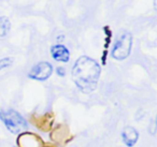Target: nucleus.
<instances>
[{
  "mask_svg": "<svg viewBox=\"0 0 157 147\" xmlns=\"http://www.w3.org/2000/svg\"><path fill=\"white\" fill-rule=\"evenodd\" d=\"M101 68L96 60L88 56H81L72 68V80L84 93H90L97 88Z\"/></svg>",
  "mask_w": 157,
  "mask_h": 147,
  "instance_id": "f257e3e1",
  "label": "nucleus"
},
{
  "mask_svg": "<svg viewBox=\"0 0 157 147\" xmlns=\"http://www.w3.org/2000/svg\"><path fill=\"white\" fill-rule=\"evenodd\" d=\"M0 119L11 133H21L27 128L26 119L14 110L0 111Z\"/></svg>",
  "mask_w": 157,
  "mask_h": 147,
  "instance_id": "f03ea898",
  "label": "nucleus"
},
{
  "mask_svg": "<svg viewBox=\"0 0 157 147\" xmlns=\"http://www.w3.org/2000/svg\"><path fill=\"white\" fill-rule=\"evenodd\" d=\"M132 47V37L129 32H124L118 37L111 51V56L116 60H124L130 55Z\"/></svg>",
  "mask_w": 157,
  "mask_h": 147,
  "instance_id": "7ed1b4c3",
  "label": "nucleus"
},
{
  "mask_svg": "<svg viewBox=\"0 0 157 147\" xmlns=\"http://www.w3.org/2000/svg\"><path fill=\"white\" fill-rule=\"evenodd\" d=\"M53 67L48 61H42L31 68L28 73V77L35 81H45L52 75Z\"/></svg>",
  "mask_w": 157,
  "mask_h": 147,
  "instance_id": "20e7f679",
  "label": "nucleus"
},
{
  "mask_svg": "<svg viewBox=\"0 0 157 147\" xmlns=\"http://www.w3.org/2000/svg\"><path fill=\"white\" fill-rule=\"evenodd\" d=\"M18 147H43V141L39 135L33 132H23L18 135L17 140Z\"/></svg>",
  "mask_w": 157,
  "mask_h": 147,
  "instance_id": "39448f33",
  "label": "nucleus"
},
{
  "mask_svg": "<svg viewBox=\"0 0 157 147\" xmlns=\"http://www.w3.org/2000/svg\"><path fill=\"white\" fill-rule=\"evenodd\" d=\"M51 55L56 61L68 62L70 58V52L63 44H56L51 47Z\"/></svg>",
  "mask_w": 157,
  "mask_h": 147,
  "instance_id": "423d86ee",
  "label": "nucleus"
},
{
  "mask_svg": "<svg viewBox=\"0 0 157 147\" xmlns=\"http://www.w3.org/2000/svg\"><path fill=\"white\" fill-rule=\"evenodd\" d=\"M139 138V133L133 127H125L122 131V140L127 147H132Z\"/></svg>",
  "mask_w": 157,
  "mask_h": 147,
  "instance_id": "0eeeda50",
  "label": "nucleus"
},
{
  "mask_svg": "<svg viewBox=\"0 0 157 147\" xmlns=\"http://www.w3.org/2000/svg\"><path fill=\"white\" fill-rule=\"evenodd\" d=\"M51 138L57 144H66L68 142V140L70 138L69 132H68V129L65 127V126H58L56 127L51 133Z\"/></svg>",
  "mask_w": 157,
  "mask_h": 147,
  "instance_id": "6e6552de",
  "label": "nucleus"
},
{
  "mask_svg": "<svg viewBox=\"0 0 157 147\" xmlns=\"http://www.w3.org/2000/svg\"><path fill=\"white\" fill-rule=\"evenodd\" d=\"M53 114L52 113H48V114H45L43 116L39 117L38 120L36 121V125L40 128L43 131H48V130L52 128V123H53Z\"/></svg>",
  "mask_w": 157,
  "mask_h": 147,
  "instance_id": "1a4fd4ad",
  "label": "nucleus"
},
{
  "mask_svg": "<svg viewBox=\"0 0 157 147\" xmlns=\"http://www.w3.org/2000/svg\"><path fill=\"white\" fill-rule=\"evenodd\" d=\"M11 28V23L6 16H0V37H6Z\"/></svg>",
  "mask_w": 157,
  "mask_h": 147,
  "instance_id": "9d476101",
  "label": "nucleus"
},
{
  "mask_svg": "<svg viewBox=\"0 0 157 147\" xmlns=\"http://www.w3.org/2000/svg\"><path fill=\"white\" fill-rule=\"evenodd\" d=\"M12 63H13V58L11 57H5V58L0 59V70L11 67Z\"/></svg>",
  "mask_w": 157,
  "mask_h": 147,
  "instance_id": "9b49d317",
  "label": "nucleus"
},
{
  "mask_svg": "<svg viewBox=\"0 0 157 147\" xmlns=\"http://www.w3.org/2000/svg\"><path fill=\"white\" fill-rule=\"evenodd\" d=\"M56 74L58 76H60V77H63V76L66 75V69L63 67H57L56 68Z\"/></svg>",
  "mask_w": 157,
  "mask_h": 147,
  "instance_id": "f8f14e48",
  "label": "nucleus"
},
{
  "mask_svg": "<svg viewBox=\"0 0 157 147\" xmlns=\"http://www.w3.org/2000/svg\"><path fill=\"white\" fill-rule=\"evenodd\" d=\"M43 147H51V146H43Z\"/></svg>",
  "mask_w": 157,
  "mask_h": 147,
  "instance_id": "ddd939ff",
  "label": "nucleus"
}]
</instances>
